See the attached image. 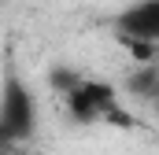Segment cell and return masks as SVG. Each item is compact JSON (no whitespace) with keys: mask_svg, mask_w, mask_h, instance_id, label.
<instances>
[{"mask_svg":"<svg viewBox=\"0 0 159 155\" xmlns=\"http://www.w3.org/2000/svg\"><path fill=\"white\" fill-rule=\"evenodd\" d=\"M67 104H70V115L81 118V122H96V118L119 111L115 89L107 81H96V78H78L74 89L67 92Z\"/></svg>","mask_w":159,"mask_h":155,"instance_id":"cell-1","label":"cell"},{"mask_svg":"<svg viewBox=\"0 0 159 155\" xmlns=\"http://www.w3.org/2000/svg\"><path fill=\"white\" fill-rule=\"evenodd\" d=\"M30 126H34V100L19 81H11L4 92V104H0V133L4 137H26Z\"/></svg>","mask_w":159,"mask_h":155,"instance_id":"cell-2","label":"cell"},{"mask_svg":"<svg viewBox=\"0 0 159 155\" xmlns=\"http://www.w3.org/2000/svg\"><path fill=\"white\" fill-rule=\"evenodd\" d=\"M119 37L122 41H159V0H141L119 19Z\"/></svg>","mask_w":159,"mask_h":155,"instance_id":"cell-3","label":"cell"}]
</instances>
